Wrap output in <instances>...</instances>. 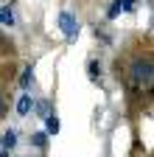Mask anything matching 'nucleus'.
Masks as SVG:
<instances>
[{
	"label": "nucleus",
	"instance_id": "obj_1",
	"mask_svg": "<svg viewBox=\"0 0 154 157\" xmlns=\"http://www.w3.org/2000/svg\"><path fill=\"white\" fill-rule=\"evenodd\" d=\"M115 76H118V82H123L126 98L132 104L134 101L143 104V98L148 101L154 87V59H151L148 42H137V48L115 59Z\"/></svg>",
	"mask_w": 154,
	"mask_h": 157
},
{
	"label": "nucleus",
	"instance_id": "obj_2",
	"mask_svg": "<svg viewBox=\"0 0 154 157\" xmlns=\"http://www.w3.org/2000/svg\"><path fill=\"white\" fill-rule=\"evenodd\" d=\"M59 31L67 36V39H76L79 36V31H81V23H79V17H76L73 11H59Z\"/></svg>",
	"mask_w": 154,
	"mask_h": 157
},
{
	"label": "nucleus",
	"instance_id": "obj_3",
	"mask_svg": "<svg viewBox=\"0 0 154 157\" xmlns=\"http://www.w3.org/2000/svg\"><path fill=\"white\" fill-rule=\"evenodd\" d=\"M101 76H104V65H101V59H90L87 62V78L92 84H98L101 82Z\"/></svg>",
	"mask_w": 154,
	"mask_h": 157
},
{
	"label": "nucleus",
	"instance_id": "obj_4",
	"mask_svg": "<svg viewBox=\"0 0 154 157\" xmlns=\"http://www.w3.org/2000/svg\"><path fill=\"white\" fill-rule=\"evenodd\" d=\"M31 109H34V95L31 93H20V98H17V115H31Z\"/></svg>",
	"mask_w": 154,
	"mask_h": 157
},
{
	"label": "nucleus",
	"instance_id": "obj_5",
	"mask_svg": "<svg viewBox=\"0 0 154 157\" xmlns=\"http://www.w3.org/2000/svg\"><path fill=\"white\" fill-rule=\"evenodd\" d=\"M31 84H34V62L25 65L23 73H20V90L23 93H31Z\"/></svg>",
	"mask_w": 154,
	"mask_h": 157
},
{
	"label": "nucleus",
	"instance_id": "obj_6",
	"mask_svg": "<svg viewBox=\"0 0 154 157\" xmlns=\"http://www.w3.org/2000/svg\"><path fill=\"white\" fill-rule=\"evenodd\" d=\"M17 25V14L11 6H3L0 9V28H14Z\"/></svg>",
	"mask_w": 154,
	"mask_h": 157
},
{
	"label": "nucleus",
	"instance_id": "obj_7",
	"mask_svg": "<svg viewBox=\"0 0 154 157\" xmlns=\"http://www.w3.org/2000/svg\"><path fill=\"white\" fill-rule=\"evenodd\" d=\"M36 118H42V121H45V118L48 115H53V109H51V101H48V98H42V101H36V98H34V109H31Z\"/></svg>",
	"mask_w": 154,
	"mask_h": 157
},
{
	"label": "nucleus",
	"instance_id": "obj_8",
	"mask_svg": "<svg viewBox=\"0 0 154 157\" xmlns=\"http://www.w3.org/2000/svg\"><path fill=\"white\" fill-rule=\"evenodd\" d=\"M14 146H17V129H6L3 137H0V149H3V151H11Z\"/></svg>",
	"mask_w": 154,
	"mask_h": 157
},
{
	"label": "nucleus",
	"instance_id": "obj_9",
	"mask_svg": "<svg viewBox=\"0 0 154 157\" xmlns=\"http://www.w3.org/2000/svg\"><path fill=\"white\" fill-rule=\"evenodd\" d=\"M45 135H48V137L59 135V118H56V115H48V118H45Z\"/></svg>",
	"mask_w": 154,
	"mask_h": 157
},
{
	"label": "nucleus",
	"instance_id": "obj_10",
	"mask_svg": "<svg viewBox=\"0 0 154 157\" xmlns=\"http://www.w3.org/2000/svg\"><path fill=\"white\" fill-rule=\"evenodd\" d=\"M31 146L34 149H45L48 146V135L45 132H31Z\"/></svg>",
	"mask_w": 154,
	"mask_h": 157
},
{
	"label": "nucleus",
	"instance_id": "obj_11",
	"mask_svg": "<svg viewBox=\"0 0 154 157\" xmlns=\"http://www.w3.org/2000/svg\"><path fill=\"white\" fill-rule=\"evenodd\" d=\"M6 112H9V98H6V84L0 82V121L6 118Z\"/></svg>",
	"mask_w": 154,
	"mask_h": 157
},
{
	"label": "nucleus",
	"instance_id": "obj_12",
	"mask_svg": "<svg viewBox=\"0 0 154 157\" xmlns=\"http://www.w3.org/2000/svg\"><path fill=\"white\" fill-rule=\"evenodd\" d=\"M123 11H121V3H118V0H112V3L107 6V20H118Z\"/></svg>",
	"mask_w": 154,
	"mask_h": 157
},
{
	"label": "nucleus",
	"instance_id": "obj_13",
	"mask_svg": "<svg viewBox=\"0 0 154 157\" xmlns=\"http://www.w3.org/2000/svg\"><path fill=\"white\" fill-rule=\"evenodd\" d=\"M121 3V11L126 14V11H134V6H137V0H118Z\"/></svg>",
	"mask_w": 154,
	"mask_h": 157
},
{
	"label": "nucleus",
	"instance_id": "obj_14",
	"mask_svg": "<svg viewBox=\"0 0 154 157\" xmlns=\"http://www.w3.org/2000/svg\"><path fill=\"white\" fill-rule=\"evenodd\" d=\"M9 48H6V39H3V34H0V53H6Z\"/></svg>",
	"mask_w": 154,
	"mask_h": 157
},
{
	"label": "nucleus",
	"instance_id": "obj_15",
	"mask_svg": "<svg viewBox=\"0 0 154 157\" xmlns=\"http://www.w3.org/2000/svg\"><path fill=\"white\" fill-rule=\"evenodd\" d=\"M0 157H9V151H3V149H0Z\"/></svg>",
	"mask_w": 154,
	"mask_h": 157
}]
</instances>
